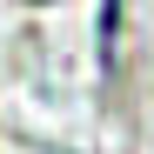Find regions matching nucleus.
<instances>
[{"mask_svg": "<svg viewBox=\"0 0 154 154\" xmlns=\"http://www.w3.org/2000/svg\"><path fill=\"white\" fill-rule=\"evenodd\" d=\"M114 27H121V0H100V67H114Z\"/></svg>", "mask_w": 154, "mask_h": 154, "instance_id": "f257e3e1", "label": "nucleus"}]
</instances>
